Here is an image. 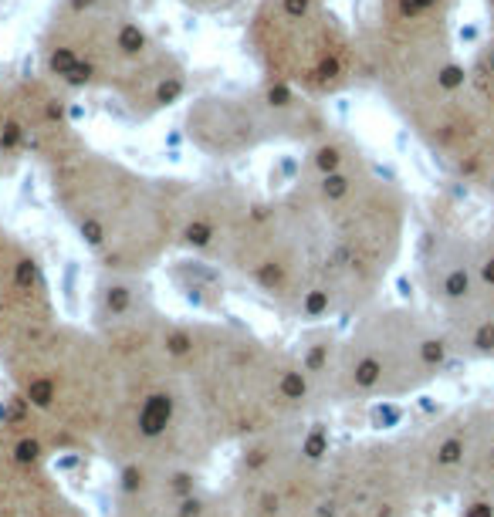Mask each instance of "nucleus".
Masks as SVG:
<instances>
[{
    "mask_svg": "<svg viewBox=\"0 0 494 517\" xmlns=\"http://www.w3.org/2000/svg\"><path fill=\"white\" fill-rule=\"evenodd\" d=\"M413 257L423 308L457 358L494 365V206L484 227H471L447 199H433L420 217Z\"/></svg>",
    "mask_w": 494,
    "mask_h": 517,
    "instance_id": "obj_10",
    "label": "nucleus"
},
{
    "mask_svg": "<svg viewBox=\"0 0 494 517\" xmlns=\"http://www.w3.org/2000/svg\"><path fill=\"white\" fill-rule=\"evenodd\" d=\"M298 349L308 362L322 412L403 402L451 375L460 358L423 305L376 301L342 324H312Z\"/></svg>",
    "mask_w": 494,
    "mask_h": 517,
    "instance_id": "obj_7",
    "label": "nucleus"
},
{
    "mask_svg": "<svg viewBox=\"0 0 494 517\" xmlns=\"http://www.w3.org/2000/svg\"><path fill=\"white\" fill-rule=\"evenodd\" d=\"M467 78H471L474 98H477V105H481V112L494 132V34H488L467 58Z\"/></svg>",
    "mask_w": 494,
    "mask_h": 517,
    "instance_id": "obj_19",
    "label": "nucleus"
},
{
    "mask_svg": "<svg viewBox=\"0 0 494 517\" xmlns=\"http://www.w3.org/2000/svg\"><path fill=\"white\" fill-rule=\"evenodd\" d=\"M413 437L335 443L315 517H420L427 507Z\"/></svg>",
    "mask_w": 494,
    "mask_h": 517,
    "instance_id": "obj_14",
    "label": "nucleus"
},
{
    "mask_svg": "<svg viewBox=\"0 0 494 517\" xmlns=\"http://www.w3.org/2000/svg\"><path fill=\"white\" fill-rule=\"evenodd\" d=\"M325 129H332L325 105L268 78H257L247 88L193 95L183 109L186 142L206 160L220 162L244 160L275 146L305 149Z\"/></svg>",
    "mask_w": 494,
    "mask_h": 517,
    "instance_id": "obj_12",
    "label": "nucleus"
},
{
    "mask_svg": "<svg viewBox=\"0 0 494 517\" xmlns=\"http://www.w3.org/2000/svg\"><path fill=\"white\" fill-rule=\"evenodd\" d=\"M54 453L21 412L0 423V517H88L58 477Z\"/></svg>",
    "mask_w": 494,
    "mask_h": 517,
    "instance_id": "obj_15",
    "label": "nucleus"
},
{
    "mask_svg": "<svg viewBox=\"0 0 494 517\" xmlns=\"http://www.w3.org/2000/svg\"><path fill=\"white\" fill-rule=\"evenodd\" d=\"M109 517H247L224 487L204 470L132 467L116 470V500Z\"/></svg>",
    "mask_w": 494,
    "mask_h": 517,
    "instance_id": "obj_16",
    "label": "nucleus"
},
{
    "mask_svg": "<svg viewBox=\"0 0 494 517\" xmlns=\"http://www.w3.org/2000/svg\"><path fill=\"white\" fill-rule=\"evenodd\" d=\"M250 199L254 193L230 179L186 183L180 220H176V250L224 271L237 243V234L244 227Z\"/></svg>",
    "mask_w": 494,
    "mask_h": 517,
    "instance_id": "obj_18",
    "label": "nucleus"
},
{
    "mask_svg": "<svg viewBox=\"0 0 494 517\" xmlns=\"http://www.w3.org/2000/svg\"><path fill=\"white\" fill-rule=\"evenodd\" d=\"M481 3H484V14H488V28H491L488 34H494V0H481Z\"/></svg>",
    "mask_w": 494,
    "mask_h": 517,
    "instance_id": "obj_21",
    "label": "nucleus"
},
{
    "mask_svg": "<svg viewBox=\"0 0 494 517\" xmlns=\"http://www.w3.org/2000/svg\"><path fill=\"white\" fill-rule=\"evenodd\" d=\"M169 321L149 278L98 271L88 301V324L112 358L116 406L102 456L116 470L176 467L206 470L217 443L200 423L169 352Z\"/></svg>",
    "mask_w": 494,
    "mask_h": 517,
    "instance_id": "obj_1",
    "label": "nucleus"
},
{
    "mask_svg": "<svg viewBox=\"0 0 494 517\" xmlns=\"http://www.w3.org/2000/svg\"><path fill=\"white\" fill-rule=\"evenodd\" d=\"M58 217L98 271L149 278L176 254V220L186 179L149 176L75 139L41 166Z\"/></svg>",
    "mask_w": 494,
    "mask_h": 517,
    "instance_id": "obj_5",
    "label": "nucleus"
},
{
    "mask_svg": "<svg viewBox=\"0 0 494 517\" xmlns=\"http://www.w3.org/2000/svg\"><path fill=\"white\" fill-rule=\"evenodd\" d=\"M294 183L319 223L332 324L376 305L407 254L413 203L342 129H325L301 149Z\"/></svg>",
    "mask_w": 494,
    "mask_h": 517,
    "instance_id": "obj_3",
    "label": "nucleus"
},
{
    "mask_svg": "<svg viewBox=\"0 0 494 517\" xmlns=\"http://www.w3.org/2000/svg\"><path fill=\"white\" fill-rule=\"evenodd\" d=\"M21 416L61 453H98L116 406L112 358L85 321L58 318L0 358Z\"/></svg>",
    "mask_w": 494,
    "mask_h": 517,
    "instance_id": "obj_8",
    "label": "nucleus"
},
{
    "mask_svg": "<svg viewBox=\"0 0 494 517\" xmlns=\"http://www.w3.org/2000/svg\"><path fill=\"white\" fill-rule=\"evenodd\" d=\"M244 44L257 78L288 85L319 105L366 85L359 31L332 0H254Z\"/></svg>",
    "mask_w": 494,
    "mask_h": 517,
    "instance_id": "obj_11",
    "label": "nucleus"
},
{
    "mask_svg": "<svg viewBox=\"0 0 494 517\" xmlns=\"http://www.w3.org/2000/svg\"><path fill=\"white\" fill-rule=\"evenodd\" d=\"M366 85L410 129L440 173L494 206V132L457 54L451 17L359 31Z\"/></svg>",
    "mask_w": 494,
    "mask_h": 517,
    "instance_id": "obj_2",
    "label": "nucleus"
},
{
    "mask_svg": "<svg viewBox=\"0 0 494 517\" xmlns=\"http://www.w3.org/2000/svg\"><path fill=\"white\" fill-rule=\"evenodd\" d=\"M169 352L220 450L325 416L298 342H275L234 321L173 315Z\"/></svg>",
    "mask_w": 494,
    "mask_h": 517,
    "instance_id": "obj_4",
    "label": "nucleus"
},
{
    "mask_svg": "<svg viewBox=\"0 0 494 517\" xmlns=\"http://www.w3.org/2000/svg\"><path fill=\"white\" fill-rule=\"evenodd\" d=\"M38 68L61 95H109L132 119L186 102L190 68L132 0H54L38 34Z\"/></svg>",
    "mask_w": 494,
    "mask_h": 517,
    "instance_id": "obj_6",
    "label": "nucleus"
},
{
    "mask_svg": "<svg viewBox=\"0 0 494 517\" xmlns=\"http://www.w3.org/2000/svg\"><path fill=\"white\" fill-rule=\"evenodd\" d=\"M3 105H7V85L0 81V122H3Z\"/></svg>",
    "mask_w": 494,
    "mask_h": 517,
    "instance_id": "obj_22",
    "label": "nucleus"
},
{
    "mask_svg": "<svg viewBox=\"0 0 494 517\" xmlns=\"http://www.w3.org/2000/svg\"><path fill=\"white\" fill-rule=\"evenodd\" d=\"M335 439L325 416L234 446L227 497L247 517H315Z\"/></svg>",
    "mask_w": 494,
    "mask_h": 517,
    "instance_id": "obj_13",
    "label": "nucleus"
},
{
    "mask_svg": "<svg viewBox=\"0 0 494 517\" xmlns=\"http://www.w3.org/2000/svg\"><path fill=\"white\" fill-rule=\"evenodd\" d=\"M180 3L190 7V10H200V14H220V10L237 7L241 0H180Z\"/></svg>",
    "mask_w": 494,
    "mask_h": 517,
    "instance_id": "obj_20",
    "label": "nucleus"
},
{
    "mask_svg": "<svg viewBox=\"0 0 494 517\" xmlns=\"http://www.w3.org/2000/svg\"><path fill=\"white\" fill-rule=\"evenodd\" d=\"M61 318L41 257L0 220V358Z\"/></svg>",
    "mask_w": 494,
    "mask_h": 517,
    "instance_id": "obj_17",
    "label": "nucleus"
},
{
    "mask_svg": "<svg viewBox=\"0 0 494 517\" xmlns=\"http://www.w3.org/2000/svg\"><path fill=\"white\" fill-rule=\"evenodd\" d=\"M420 517H423V514H420Z\"/></svg>",
    "mask_w": 494,
    "mask_h": 517,
    "instance_id": "obj_23",
    "label": "nucleus"
},
{
    "mask_svg": "<svg viewBox=\"0 0 494 517\" xmlns=\"http://www.w3.org/2000/svg\"><path fill=\"white\" fill-rule=\"evenodd\" d=\"M224 271L247 284L281 318L301 321L305 328L332 324L322 237L298 183L271 197L254 193Z\"/></svg>",
    "mask_w": 494,
    "mask_h": 517,
    "instance_id": "obj_9",
    "label": "nucleus"
}]
</instances>
